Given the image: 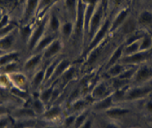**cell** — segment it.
Segmentation results:
<instances>
[{"label":"cell","instance_id":"cell-16","mask_svg":"<svg viewBox=\"0 0 152 128\" xmlns=\"http://www.w3.org/2000/svg\"><path fill=\"white\" fill-rule=\"evenodd\" d=\"M40 0H25L23 22L24 24L33 23L36 20Z\"/></svg>","mask_w":152,"mask_h":128},{"label":"cell","instance_id":"cell-12","mask_svg":"<svg viewBox=\"0 0 152 128\" xmlns=\"http://www.w3.org/2000/svg\"><path fill=\"white\" fill-rule=\"evenodd\" d=\"M9 78L11 84L14 86L15 89L19 91L28 92L29 91V77L24 72H20V70L17 72H11L7 74Z\"/></svg>","mask_w":152,"mask_h":128},{"label":"cell","instance_id":"cell-9","mask_svg":"<svg viewBox=\"0 0 152 128\" xmlns=\"http://www.w3.org/2000/svg\"><path fill=\"white\" fill-rule=\"evenodd\" d=\"M45 69H46V63L40 67L35 70L29 76V91L30 94L38 92L40 89L45 84Z\"/></svg>","mask_w":152,"mask_h":128},{"label":"cell","instance_id":"cell-6","mask_svg":"<svg viewBox=\"0 0 152 128\" xmlns=\"http://www.w3.org/2000/svg\"><path fill=\"white\" fill-rule=\"evenodd\" d=\"M152 57V49L148 51H139L128 56H123L120 62L125 66H138L141 64L150 61Z\"/></svg>","mask_w":152,"mask_h":128},{"label":"cell","instance_id":"cell-31","mask_svg":"<svg viewBox=\"0 0 152 128\" xmlns=\"http://www.w3.org/2000/svg\"><path fill=\"white\" fill-rule=\"evenodd\" d=\"M145 109L146 112L149 113H152V101H148L145 104Z\"/></svg>","mask_w":152,"mask_h":128},{"label":"cell","instance_id":"cell-28","mask_svg":"<svg viewBox=\"0 0 152 128\" xmlns=\"http://www.w3.org/2000/svg\"><path fill=\"white\" fill-rule=\"evenodd\" d=\"M13 119L10 114H5L0 116V128H9L12 124Z\"/></svg>","mask_w":152,"mask_h":128},{"label":"cell","instance_id":"cell-15","mask_svg":"<svg viewBox=\"0 0 152 128\" xmlns=\"http://www.w3.org/2000/svg\"><path fill=\"white\" fill-rule=\"evenodd\" d=\"M137 28H138V23L137 19L133 17L131 14L124 22L123 24L119 27V28L116 31V33H119V35L123 38L124 41L128 37L137 33Z\"/></svg>","mask_w":152,"mask_h":128},{"label":"cell","instance_id":"cell-29","mask_svg":"<svg viewBox=\"0 0 152 128\" xmlns=\"http://www.w3.org/2000/svg\"><path fill=\"white\" fill-rule=\"evenodd\" d=\"M79 128H96V116L91 113Z\"/></svg>","mask_w":152,"mask_h":128},{"label":"cell","instance_id":"cell-23","mask_svg":"<svg viewBox=\"0 0 152 128\" xmlns=\"http://www.w3.org/2000/svg\"><path fill=\"white\" fill-rule=\"evenodd\" d=\"M127 66L124 65L122 63L119 62L117 63L114 64L113 66H110L109 68L104 70V74L106 75L107 79H114L116 78L123 72Z\"/></svg>","mask_w":152,"mask_h":128},{"label":"cell","instance_id":"cell-11","mask_svg":"<svg viewBox=\"0 0 152 128\" xmlns=\"http://www.w3.org/2000/svg\"><path fill=\"white\" fill-rule=\"evenodd\" d=\"M65 43L59 38L56 37L44 50L42 52L43 60L45 63L52 60L54 58H56L60 56L62 50L64 49Z\"/></svg>","mask_w":152,"mask_h":128},{"label":"cell","instance_id":"cell-22","mask_svg":"<svg viewBox=\"0 0 152 128\" xmlns=\"http://www.w3.org/2000/svg\"><path fill=\"white\" fill-rule=\"evenodd\" d=\"M14 31L6 34L2 40H0V51L2 52H8L13 51V47L16 43L17 37Z\"/></svg>","mask_w":152,"mask_h":128},{"label":"cell","instance_id":"cell-13","mask_svg":"<svg viewBox=\"0 0 152 128\" xmlns=\"http://www.w3.org/2000/svg\"><path fill=\"white\" fill-rule=\"evenodd\" d=\"M62 19L61 14L54 10L53 7L51 8L50 11L46 14V32L58 36Z\"/></svg>","mask_w":152,"mask_h":128},{"label":"cell","instance_id":"cell-17","mask_svg":"<svg viewBox=\"0 0 152 128\" xmlns=\"http://www.w3.org/2000/svg\"><path fill=\"white\" fill-rule=\"evenodd\" d=\"M114 104H116L114 102L113 92L110 95L106 96L104 98H102L101 99L93 101L91 104V105H90V108L92 113L96 115H98L104 112L107 109L110 108Z\"/></svg>","mask_w":152,"mask_h":128},{"label":"cell","instance_id":"cell-33","mask_svg":"<svg viewBox=\"0 0 152 128\" xmlns=\"http://www.w3.org/2000/svg\"><path fill=\"white\" fill-rule=\"evenodd\" d=\"M127 128H135V127H127Z\"/></svg>","mask_w":152,"mask_h":128},{"label":"cell","instance_id":"cell-14","mask_svg":"<svg viewBox=\"0 0 152 128\" xmlns=\"http://www.w3.org/2000/svg\"><path fill=\"white\" fill-rule=\"evenodd\" d=\"M75 29L76 25L75 21L67 17H66L65 19H62V23H61V28L58 32V37L64 43H66L74 36Z\"/></svg>","mask_w":152,"mask_h":128},{"label":"cell","instance_id":"cell-26","mask_svg":"<svg viewBox=\"0 0 152 128\" xmlns=\"http://www.w3.org/2000/svg\"><path fill=\"white\" fill-rule=\"evenodd\" d=\"M141 39V38H140ZM140 39L134 41L130 42L128 43H124V55L123 56H128L132 54L136 53V52L140 51Z\"/></svg>","mask_w":152,"mask_h":128},{"label":"cell","instance_id":"cell-2","mask_svg":"<svg viewBox=\"0 0 152 128\" xmlns=\"http://www.w3.org/2000/svg\"><path fill=\"white\" fill-rule=\"evenodd\" d=\"M128 106H129V104L128 103L116 104L103 113L98 114L97 116H104V117L108 118V119H113V120L117 121L122 124V123L124 122V119H126L128 116L132 114L133 113V110Z\"/></svg>","mask_w":152,"mask_h":128},{"label":"cell","instance_id":"cell-4","mask_svg":"<svg viewBox=\"0 0 152 128\" xmlns=\"http://www.w3.org/2000/svg\"><path fill=\"white\" fill-rule=\"evenodd\" d=\"M113 91L114 89L110 81L107 78H102L95 82L87 95L91 98L93 102L94 101L109 95Z\"/></svg>","mask_w":152,"mask_h":128},{"label":"cell","instance_id":"cell-20","mask_svg":"<svg viewBox=\"0 0 152 128\" xmlns=\"http://www.w3.org/2000/svg\"><path fill=\"white\" fill-rule=\"evenodd\" d=\"M96 116V128H124V126L117 121L104 116Z\"/></svg>","mask_w":152,"mask_h":128},{"label":"cell","instance_id":"cell-30","mask_svg":"<svg viewBox=\"0 0 152 128\" xmlns=\"http://www.w3.org/2000/svg\"><path fill=\"white\" fill-rule=\"evenodd\" d=\"M37 128H62V127H61V124H58L46 123V122H43L38 119Z\"/></svg>","mask_w":152,"mask_h":128},{"label":"cell","instance_id":"cell-8","mask_svg":"<svg viewBox=\"0 0 152 128\" xmlns=\"http://www.w3.org/2000/svg\"><path fill=\"white\" fill-rule=\"evenodd\" d=\"M10 115L14 121H36L39 119L33 110L26 104H23L16 107L10 113Z\"/></svg>","mask_w":152,"mask_h":128},{"label":"cell","instance_id":"cell-18","mask_svg":"<svg viewBox=\"0 0 152 128\" xmlns=\"http://www.w3.org/2000/svg\"><path fill=\"white\" fill-rule=\"evenodd\" d=\"M124 46H125V44H124L123 42H121L120 43H119L117 46H115L111 50L109 55L105 60L104 64H103V66H102L103 71L109 68L110 66L114 65V64L120 62L121 59L124 55Z\"/></svg>","mask_w":152,"mask_h":128},{"label":"cell","instance_id":"cell-5","mask_svg":"<svg viewBox=\"0 0 152 128\" xmlns=\"http://www.w3.org/2000/svg\"><path fill=\"white\" fill-rule=\"evenodd\" d=\"M152 80V65L147 62L138 66L136 69L131 84L133 85H145Z\"/></svg>","mask_w":152,"mask_h":128},{"label":"cell","instance_id":"cell-3","mask_svg":"<svg viewBox=\"0 0 152 128\" xmlns=\"http://www.w3.org/2000/svg\"><path fill=\"white\" fill-rule=\"evenodd\" d=\"M151 91L152 87L148 84L133 85L130 84L125 88L122 103L130 104L136 101H139L141 98H144L146 95L151 93Z\"/></svg>","mask_w":152,"mask_h":128},{"label":"cell","instance_id":"cell-7","mask_svg":"<svg viewBox=\"0 0 152 128\" xmlns=\"http://www.w3.org/2000/svg\"><path fill=\"white\" fill-rule=\"evenodd\" d=\"M44 63L42 52H33L31 53L29 56L25 60L22 66V69L23 72H24L29 77Z\"/></svg>","mask_w":152,"mask_h":128},{"label":"cell","instance_id":"cell-24","mask_svg":"<svg viewBox=\"0 0 152 128\" xmlns=\"http://www.w3.org/2000/svg\"><path fill=\"white\" fill-rule=\"evenodd\" d=\"M59 0H40V5L38 8L37 15V19L40 18L43 15L46 14V11H49L51 8L56 5ZM36 19V20H37Z\"/></svg>","mask_w":152,"mask_h":128},{"label":"cell","instance_id":"cell-1","mask_svg":"<svg viewBox=\"0 0 152 128\" xmlns=\"http://www.w3.org/2000/svg\"><path fill=\"white\" fill-rule=\"evenodd\" d=\"M66 114V110L65 104L64 102H57L47 107L46 111L39 118V120L46 123L58 124L61 125V122Z\"/></svg>","mask_w":152,"mask_h":128},{"label":"cell","instance_id":"cell-25","mask_svg":"<svg viewBox=\"0 0 152 128\" xmlns=\"http://www.w3.org/2000/svg\"><path fill=\"white\" fill-rule=\"evenodd\" d=\"M138 25L149 26L152 25V13L149 11H143L140 12L137 18Z\"/></svg>","mask_w":152,"mask_h":128},{"label":"cell","instance_id":"cell-19","mask_svg":"<svg viewBox=\"0 0 152 128\" xmlns=\"http://www.w3.org/2000/svg\"><path fill=\"white\" fill-rule=\"evenodd\" d=\"M71 64H72L71 60L68 59V58L59 57L58 62H57L56 66H55V69H54L53 74H52L49 83H48L46 85L55 84V83L58 81V78L61 76V75L65 72L66 69Z\"/></svg>","mask_w":152,"mask_h":128},{"label":"cell","instance_id":"cell-32","mask_svg":"<svg viewBox=\"0 0 152 128\" xmlns=\"http://www.w3.org/2000/svg\"><path fill=\"white\" fill-rule=\"evenodd\" d=\"M37 123H38V122H37ZM37 124L28 125V126H26V127H23V128H37Z\"/></svg>","mask_w":152,"mask_h":128},{"label":"cell","instance_id":"cell-21","mask_svg":"<svg viewBox=\"0 0 152 128\" xmlns=\"http://www.w3.org/2000/svg\"><path fill=\"white\" fill-rule=\"evenodd\" d=\"M58 37V36L46 32V34H45L40 40H38V42L36 43V45L34 46V49H32L31 53H33V52H42L54 40H55V38H56V37Z\"/></svg>","mask_w":152,"mask_h":128},{"label":"cell","instance_id":"cell-27","mask_svg":"<svg viewBox=\"0 0 152 128\" xmlns=\"http://www.w3.org/2000/svg\"><path fill=\"white\" fill-rule=\"evenodd\" d=\"M152 49V37L148 34H143L140 40V51H148Z\"/></svg>","mask_w":152,"mask_h":128},{"label":"cell","instance_id":"cell-10","mask_svg":"<svg viewBox=\"0 0 152 128\" xmlns=\"http://www.w3.org/2000/svg\"><path fill=\"white\" fill-rule=\"evenodd\" d=\"M131 15V10L128 6H123L122 8L115 11V13L110 17V34L116 33L124 22Z\"/></svg>","mask_w":152,"mask_h":128}]
</instances>
